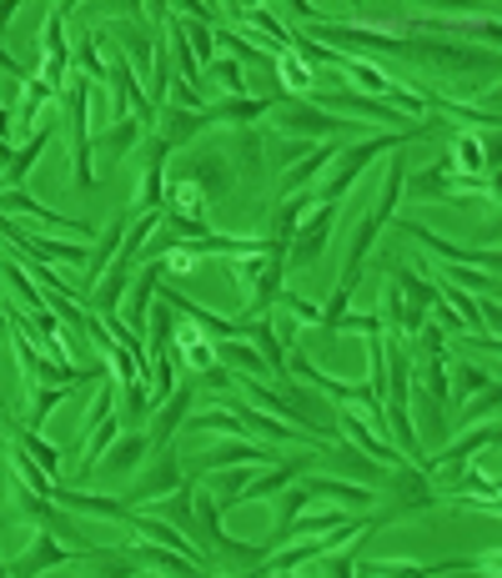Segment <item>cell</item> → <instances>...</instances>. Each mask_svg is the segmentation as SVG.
Returning <instances> with one entry per match:
<instances>
[{"instance_id": "6da1fadb", "label": "cell", "mask_w": 502, "mask_h": 578, "mask_svg": "<svg viewBox=\"0 0 502 578\" xmlns=\"http://www.w3.org/2000/svg\"><path fill=\"white\" fill-rule=\"evenodd\" d=\"M442 132H452L442 116H427V121H417V126H407V132H383V136H362V142H352V146H342L337 156H332V166H327V176L317 182V207H342V197L352 192V182H357L362 172H367L377 156H393V152H402L407 142H427V136H442Z\"/></svg>"}, {"instance_id": "7a4b0ae2", "label": "cell", "mask_w": 502, "mask_h": 578, "mask_svg": "<svg viewBox=\"0 0 502 578\" xmlns=\"http://www.w3.org/2000/svg\"><path fill=\"white\" fill-rule=\"evenodd\" d=\"M166 182L191 186V192L207 197V207H217L231 186H237V172H231V156L217 152V146H186V156L176 162V172L166 166Z\"/></svg>"}, {"instance_id": "3957f363", "label": "cell", "mask_w": 502, "mask_h": 578, "mask_svg": "<svg viewBox=\"0 0 502 578\" xmlns=\"http://www.w3.org/2000/svg\"><path fill=\"white\" fill-rule=\"evenodd\" d=\"M91 81L86 76H76L71 71V81H66V121H71V182H76V192H96V172H91Z\"/></svg>"}, {"instance_id": "277c9868", "label": "cell", "mask_w": 502, "mask_h": 578, "mask_svg": "<svg viewBox=\"0 0 502 578\" xmlns=\"http://www.w3.org/2000/svg\"><path fill=\"white\" fill-rule=\"evenodd\" d=\"M66 564H106V548H91V544H61V534L51 528H35L31 548L21 558L6 564V574H51V568H66Z\"/></svg>"}, {"instance_id": "5b68a950", "label": "cell", "mask_w": 502, "mask_h": 578, "mask_svg": "<svg viewBox=\"0 0 502 578\" xmlns=\"http://www.w3.org/2000/svg\"><path fill=\"white\" fill-rule=\"evenodd\" d=\"M66 25H71V6H51L45 21H41V35H35V45H41V81L55 91V96H61L66 81H71V35H66Z\"/></svg>"}, {"instance_id": "8992f818", "label": "cell", "mask_w": 502, "mask_h": 578, "mask_svg": "<svg viewBox=\"0 0 502 578\" xmlns=\"http://www.w3.org/2000/svg\"><path fill=\"white\" fill-rule=\"evenodd\" d=\"M191 513H197V538H207L211 548H217L221 558H231V564H262L272 548H251V544H237V538L221 528V508H217V493L211 488H201L197 483V493H191Z\"/></svg>"}, {"instance_id": "52a82bcc", "label": "cell", "mask_w": 502, "mask_h": 578, "mask_svg": "<svg viewBox=\"0 0 502 578\" xmlns=\"http://www.w3.org/2000/svg\"><path fill=\"white\" fill-rule=\"evenodd\" d=\"M272 121L276 132H302L312 142H337L342 132H362V121H347V116H332V111H317L312 101H276L272 106Z\"/></svg>"}, {"instance_id": "ba28073f", "label": "cell", "mask_w": 502, "mask_h": 578, "mask_svg": "<svg viewBox=\"0 0 502 578\" xmlns=\"http://www.w3.org/2000/svg\"><path fill=\"white\" fill-rule=\"evenodd\" d=\"M387 282L397 287V302H402V322H397V338H412L417 328L427 322V312H432V302H437V287L427 282L422 272H407V267H397V262H387Z\"/></svg>"}, {"instance_id": "9c48e42d", "label": "cell", "mask_w": 502, "mask_h": 578, "mask_svg": "<svg viewBox=\"0 0 502 578\" xmlns=\"http://www.w3.org/2000/svg\"><path fill=\"white\" fill-rule=\"evenodd\" d=\"M11 518H25L31 528H51V534H61V538L76 534V524L61 513V503L45 498V493H31L15 473H11Z\"/></svg>"}, {"instance_id": "30bf717a", "label": "cell", "mask_w": 502, "mask_h": 578, "mask_svg": "<svg viewBox=\"0 0 502 578\" xmlns=\"http://www.w3.org/2000/svg\"><path fill=\"white\" fill-rule=\"evenodd\" d=\"M337 211L342 207H317V217L302 221V227L292 231V241H286V272H296V267H312L327 251L332 231H337Z\"/></svg>"}, {"instance_id": "8fae6325", "label": "cell", "mask_w": 502, "mask_h": 578, "mask_svg": "<svg viewBox=\"0 0 502 578\" xmlns=\"http://www.w3.org/2000/svg\"><path fill=\"white\" fill-rule=\"evenodd\" d=\"M166 166H171V146H166L161 136H146V172H142V186H136L126 217H142V211L166 207Z\"/></svg>"}, {"instance_id": "7c38bea8", "label": "cell", "mask_w": 502, "mask_h": 578, "mask_svg": "<svg viewBox=\"0 0 502 578\" xmlns=\"http://www.w3.org/2000/svg\"><path fill=\"white\" fill-rule=\"evenodd\" d=\"M482 447H498V423H492V417H482V423H468V433H462L458 443L437 447V458H427L422 473H427V478H437V473L458 468V463H472Z\"/></svg>"}, {"instance_id": "4fadbf2b", "label": "cell", "mask_w": 502, "mask_h": 578, "mask_svg": "<svg viewBox=\"0 0 502 578\" xmlns=\"http://www.w3.org/2000/svg\"><path fill=\"white\" fill-rule=\"evenodd\" d=\"M276 96H217L207 101V126H241V132H251V126H262V116H272Z\"/></svg>"}, {"instance_id": "5bb4252c", "label": "cell", "mask_w": 502, "mask_h": 578, "mask_svg": "<svg viewBox=\"0 0 502 578\" xmlns=\"http://www.w3.org/2000/svg\"><path fill=\"white\" fill-rule=\"evenodd\" d=\"M181 478H186V473H181V453H176V447H156L151 473H146V478L136 483L132 493H121V498L132 503V508H142V503H151V498H161V493H171Z\"/></svg>"}, {"instance_id": "9a60e30c", "label": "cell", "mask_w": 502, "mask_h": 578, "mask_svg": "<svg viewBox=\"0 0 502 578\" xmlns=\"http://www.w3.org/2000/svg\"><path fill=\"white\" fill-rule=\"evenodd\" d=\"M116 554L132 568H146V574H151V568H161V574H197V564H191L186 554H176V548L156 544V538H142V534H136L126 548H116Z\"/></svg>"}, {"instance_id": "2e32d148", "label": "cell", "mask_w": 502, "mask_h": 578, "mask_svg": "<svg viewBox=\"0 0 502 578\" xmlns=\"http://www.w3.org/2000/svg\"><path fill=\"white\" fill-rule=\"evenodd\" d=\"M342 146H347V142H317L312 152L302 156V162H292V172H282V182H276V202H282V197H296V192H306V186H312V182H317V176L332 166V156H337Z\"/></svg>"}, {"instance_id": "e0dca14e", "label": "cell", "mask_w": 502, "mask_h": 578, "mask_svg": "<svg viewBox=\"0 0 502 578\" xmlns=\"http://www.w3.org/2000/svg\"><path fill=\"white\" fill-rule=\"evenodd\" d=\"M51 136H55V121L45 116L41 126H35V132L25 136V146H21V152L11 156V166L0 172V192H21V186H25V176L35 172V162H41V156H45V146H51Z\"/></svg>"}, {"instance_id": "ac0fdd59", "label": "cell", "mask_w": 502, "mask_h": 578, "mask_svg": "<svg viewBox=\"0 0 502 578\" xmlns=\"http://www.w3.org/2000/svg\"><path fill=\"white\" fill-rule=\"evenodd\" d=\"M156 121H161V132H151V136H161L171 152H186V146L197 142L201 132H211L207 126V111H181V106H156Z\"/></svg>"}, {"instance_id": "d6986e66", "label": "cell", "mask_w": 502, "mask_h": 578, "mask_svg": "<svg viewBox=\"0 0 502 578\" xmlns=\"http://www.w3.org/2000/svg\"><path fill=\"white\" fill-rule=\"evenodd\" d=\"M161 277H166V262H161V257H151V262L132 277V287H126V292H132V297H126V328H132V332H146V312H151V302H156Z\"/></svg>"}, {"instance_id": "ffe728a7", "label": "cell", "mask_w": 502, "mask_h": 578, "mask_svg": "<svg viewBox=\"0 0 502 578\" xmlns=\"http://www.w3.org/2000/svg\"><path fill=\"white\" fill-rule=\"evenodd\" d=\"M302 483H306V493L312 498H337L342 508H357V513H367V508H377V493L367 488V483H347V478H327V473H302Z\"/></svg>"}, {"instance_id": "44dd1931", "label": "cell", "mask_w": 502, "mask_h": 578, "mask_svg": "<svg viewBox=\"0 0 502 578\" xmlns=\"http://www.w3.org/2000/svg\"><path fill=\"white\" fill-rule=\"evenodd\" d=\"M191 493H197V478H181L171 493H161V498H151L156 518H166V524H176L181 534H197V513H191Z\"/></svg>"}, {"instance_id": "7402d4cb", "label": "cell", "mask_w": 502, "mask_h": 578, "mask_svg": "<svg viewBox=\"0 0 502 578\" xmlns=\"http://www.w3.org/2000/svg\"><path fill=\"white\" fill-rule=\"evenodd\" d=\"M151 413H156V423L146 437H151V453H156V447H171V433L186 423V413H191V388H176V393L166 398V403H156Z\"/></svg>"}, {"instance_id": "603a6c76", "label": "cell", "mask_w": 502, "mask_h": 578, "mask_svg": "<svg viewBox=\"0 0 502 578\" xmlns=\"http://www.w3.org/2000/svg\"><path fill=\"white\" fill-rule=\"evenodd\" d=\"M171 352H176V358H181L191 372L217 368V342L201 338L197 322H191V328H181V322H176V332H171Z\"/></svg>"}, {"instance_id": "cb8c5ba5", "label": "cell", "mask_w": 502, "mask_h": 578, "mask_svg": "<svg viewBox=\"0 0 502 578\" xmlns=\"http://www.w3.org/2000/svg\"><path fill=\"white\" fill-rule=\"evenodd\" d=\"M146 453H151V437H146L142 427H132V433H126V437H116V443H111L106 453H101V463H96V468H106V473H116V478H121V473H132L136 463L146 458Z\"/></svg>"}, {"instance_id": "d4e9b609", "label": "cell", "mask_w": 502, "mask_h": 578, "mask_svg": "<svg viewBox=\"0 0 502 578\" xmlns=\"http://www.w3.org/2000/svg\"><path fill=\"white\" fill-rule=\"evenodd\" d=\"M136 142H146V126L136 116H116L111 121V132H101V136H91V152H101V156H126V152H136Z\"/></svg>"}, {"instance_id": "484cf974", "label": "cell", "mask_w": 502, "mask_h": 578, "mask_svg": "<svg viewBox=\"0 0 502 578\" xmlns=\"http://www.w3.org/2000/svg\"><path fill=\"white\" fill-rule=\"evenodd\" d=\"M55 91L41 81V71H31V76L21 81V116H15V132L11 136H31L35 126H41V106H51Z\"/></svg>"}, {"instance_id": "4316f807", "label": "cell", "mask_w": 502, "mask_h": 578, "mask_svg": "<svg viewBox=\"0 0 502 578\" xmlns=\"http://www.w3.org/2000/svg\"><path fill=\"white\" fill-rule=\"evenodd\" d=\"M116 437H121V413H106L96 427H91L86 437H81V443H86V453H81V468H76V478H91V473H96L101 453H106V447L116 443Z\"/></svg>"}, {"instance_id": "83f0119b", "label": "cell", "mask_w": 502, "mask_h": 578, "mask_svg": "<svg viewBox=\"0 0 502 578\" xmlns=\"http://www.w3.org/2000/svg\"><path fill=\"white\" fill-rule=\"evenodd\" d=\"M71 71L86 76L91 86H106V55L96 51V35L91 31H76V41H71Z\"/></svg>"}, {"instance_id": "f1b7e54d", "label": "cell", "mask_w": 502, "mask_h": 578, "mask_svg": "<svg viewBox=\"0 0 502 578\" xmlns=\"http://www.w3.org/2000/svg\"><path fill=\"white\" fill-rule=\"evenodd\" d=\"M272 71H276V81H282V86L292 91L296 101H306L312 91H317V71L306 66V61H302L296 51H282V55H276V66H272Z\"/></svg>"}, {"instance_id": "f546056e", "label": "cell", "mask_w": 502, "mask_h": 578, "mask_svg": "<svg viewBox=\"0 0 502 578\" xmlns=\"http://www.w3.org/2000/svg\"><path fill=\"white\" fill-rule=\"evenodd\" d=\"M71 393H76V388H51V382H35V388H31V403H25V413H21V423L41 433V427H45V417H51L55 407L66 403Z\"/></svg>"}, {"instance_id": "4dcf8cb0", "label": "cell", "mask_w": 502, "mask_h": 578, "mask_svg": "<svg viewBox=\"0 0 502 578\" xmlns=\"http://www.w3.org/2000/svg\"><path fill=\"white\" fill-rule=\"evenodd\" d=\"M237 21L257 25V31L266 35V45H272L276 55H282V51H292V31H286V25L272 16V6H237Z\"/></svg>"}, {"instance_id": "1f68e13d", "label": "cell", "mask_w": 502, "mask_h": 578, "mask_svg": "<svg viewBox=\"0 0 502 578\" xmlns=\"http://www.w3.org/2000/svg\"><path fill=\"white\" fill-rule=\"evenodd\" d=\"M488 382H498L492 372L472 368V362H448V403H468L472 393H482Z\"/></svg>"}, {"instance_id": "d6a6232c", "label": "cell", "mask_w": 502, "mask_h": 578, "mask_svg": "<svg viewBox=\"0 0 502 578\" xmlns=\"http://www.w3.org/2000/svg\"><path fill=\"white\" fill-rule=\"evenodd\" d=\"M306 503H312L306 483H302V478H292V483H286V488H282V508H276V518H272V544H266V548L286 544V524H292V518L306 508Z\"/></svg>"}, {"instance_id": "836d02e7", "label": "cell", "mask_w": 502, "mask_h": 578, "mask_svg": "<svg viewBox=\"0 0 502 578\" xmlns=\"http://www.w3.org/2000/svg\"><path fill=\"white\" fill-rule=\"evenodd\" d=\"M402 182H407V166H402V152H393V162H387V182H383V197H377V207L367 211L372 221H393V211H397V197H402Z\"/></svg>"}, {"instance_id": "e575fe53", "label": "cell", "mask_w": 502, "mask_h": 578, "mask_svg": "<svg viewBox=\"0 0 502 578\" xmlns=\"http://www.w3.org/2000/svg\"><path fill=\"white\" fill-rule=\"evenodd\" d=\"M151 417V382L146 378H136V382H126L121 388V423H146Z\"/></svg>"}, {"instance_id": "d590c367", "label": "cell", "mask_w": 502, "mask_h": 578, "mask_svg": "<svg viewBox=\"0 0 502 578\" xmlns=\"http://www.w3.org/2000/svg\"><path fill=\"white\" fill-rule=\"evenodd\" d=\"M448 166H452L458 176H482V142H478V136L452 132V156H448Z\"/></svg>"}, {"instance_id": "8d00e7d4", "label": "cell", "mask_w": 502, "mask_h": 578, "mask_svg": "<svg viewBox=\"0 0 502 578\" xmlns=\"http://www.w3.org/2000/svg\"><path fill=\"white\" fill-rule=\"evenodd\" d=\"M181 31H186V45H191V55H197V66L207 71L211 61H217V41H211V25L197 21V16H181Z\"/></svg>"}, {"instance_id": "74e56055", "label": "cell", "mask_w": 502, "mask_h": 578, "mask_svg": "<svg viewBox=\"0 0 502 578\" xmlns=\"http://www.w3.org/2000/svg\"><path fill=\"white\" fill-rule=\"evenodd\" d=\"M201 81H217L221 96H247V76H241V66L231 61V55H221V61H211L207 71H201Z\"/></svg>"}, {"instance_id": "f35d334b", "label": "cell", "mask_w": 502, "mask_h": 578, "mask_svg": "<svg viewBox=\"0 0 502 578\" xmlns=\"http://www.w3.org/2000/svg\"><path fill=\"white\" fill-rule=\"evenodd\" d=\"M251 483V468H241V463H231V468H217V508L227 513V508H237L241 503V488H247Z\"/></svg>"}, {"instance_id": "ab89813d", "label": "cell", "mask_w": 502, "mask_h": 578, "mask_svg": "<svg viewBox=\"0 0 502 578\" xmlns=\"http://www.w3.org/2000/svg\"><path fill=\"white\" fill-rule=\"evenodd\" d=\"M342 524V513H296L292 524H286V544H292V538H302V534H327V528H337Z\"/></svg>"}, {"instance_id": "60d3db41", "label": "cell", "mask_w": 502, "mask_h": 578, "mask_svg": "<svg viewBox=\"0 0 502 578\" xmlns=\"http://www.w3.org/2000/svg\"><path fill=\"white\" fill-rule=\"evenodd\" d=\"M498 382H488V388H482V398H478V403H468V407H462V417H458V423H482V417H492V413H498ZM448 433H452V423H448Z\"/></svg>"}, {"instance_id": "b9f144b4", "label": "cell", "mask_w": 502, "mask_h": 578, "mask_svg": "<svg viewBox=\"0 0 502 578\" xmlns=\"http://www.w3.org/2000/svg\"><path fill=\"white\" fill-rule=\"evenodd\" d=\"M21 11V6H15V0H6V6H0V41H6V31H11V16Z\"/></svg>"}, {"instance_id": "7bdbcfd3", "label": "cell", "mask_w": 502, "mask_h": 578, "mask_svg": "<svg viewBox=\"0 0 502 578\" xmlns=\"http://www.w3.org/2000/svg\"><path fill=\"white\" fill-rule=\"evenodd\" d=\"M11 338V322H6V312H0V342Z\"/></svg>"}]
</instances>
